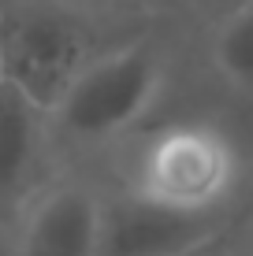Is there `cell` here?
Masks as SVG:
<instances>
[{
	"instance_id": "6da1fadb",
	"label": "cell",
	"mask_w": 253,
	"mask_h": 256,
	"mask_svg": "<svg viewBox=\"0 0 253 256\" xmlns=\"http://www.w3.org/2000/svg\"><path fill=\"white\" fill-rule=\"evenodd\" d=\"M168 86V60L153 38L101 48L49 112V134L71 145H108L156 108Z\"/></svg>"
},
{
	"instance_id": "7a4b0ae2",
	"label": "cell",
	"mask_w": 253,
	"mask_h": 256,
	"mask_svg": "<svg viewBox=\"0 0 253 256\" xmlns=\"http://www.w3.org/2000/svg\"><path fill=\"white\" fill-rule=\"evenodd\" d=\"M242 182V152L227 130L205 119L164 122L142 138L127 167V190L179 212H227Z\"/></svg>"
},
{
	"instance_id": "3957f363",
	"label": "cell",
	"mask_w": 253,
	"mask_h": 256,
	"mask_svg": "<svg viewBox=\"0 0 253 256\" xmlns=\"http://www.w3.org/2000/svg\"><path fill=\"white\" fill-rule=\"evenodd\" d=\"M104 15L78 12L60 0H0V74L41 112L64 96L75 74L97 56Z\"/></svg>"
},
{
	"instance_id": "277c9868",
	"label": "cell",
	"mask_w": 253,
	"mask_h": 256,
	"mask_svg": "<svg viewBox=\"0 0 253 256\" xmlns=\"http://www.w3.org/2000/svg\"><path fill=\"white\" fill-rule=\"evenodd\" d=\"M227 230V212H179L123 190L101 197L97 256H194Z\"/></svg>"
},
{
	"instance_id": "5b68a950",
	"label": "cell",
	"mask_w": 253,
	"mask_h": 256,
	"mask_svg": "<svg viewBox=\"0 0 253 256\" xmlns=\"http://www.w3.org/2000/svg\"><path fill=\"white\" fill-rule=\"evenodd\" d=\"M101 197L82 182H56L30 197L15 256H97Z\"/></svg>"
},
{
	"instance_id": "8992f818",
	"label": "cell",
	"mask_w": 253,
	"mask_h": 256,
	"mask_svg": "<svg viewBox=\"0 0 253 256\" xmlns=\"http://www.w3.org/2000/svg\"><path fill=\"white\" fill-rule=\"evenodd\" d=\"M49 138V116L12 82H0V208H19L30 197Z\"/></svg>"
},
{
	"instance_id": "52a82bcc",
	"label": "cell",
	"mask_w": 253,
	"mask_h": 256,
	"mask_svg": "<svg viewBox=\"0 0 253 256\" xmlns=\"http://www.w3.org/2000/svg\"><path fill=\"white\" fill-rule=\"evenodd\" d=\"M208 60L223 82L253 93V0H242L223 15H216Z\"/></svg>"
},
{
	"instance_id": "ba28073f",
	"label": "cell",
	"mask_w": 253,
	"mask_h": 256,
	"mask_svg": "<svg viewBox=\"0 0 253 256\" xmlns=\"http://www.w3.org/2000/svg\"><path fill=\"white\" fill-rule=\"evenodd\" d=\"M60 4L78 8V12H93V15H116V12H123V8L142 4V0H60Z\"/></svg>"
},
{
	"instance_id": "9c48e42d",
	"label": "cell",
	"mask_w": 253,
	"mask_h": 256,
	"mask_svg": "<svg viewBox=\"0 0 253 256\" xmlns=\"http://www.w3.org/2000/svg\"><path fill=\"white\" fill-rule=\"evenodd\" d=\"M194 4H201L205 12H212V15H223V12H227V8L242 4V0H194Z\"/></svg>"
},
{
	"instance_id": "30bf717a",
	"label": "cell",
	"mask_w": 253,
	"mask_h": 256,
	"mask_svg": "<svg viewBox=\"0 0 253 256\" xmlns=\"http://www.w3.org/2000/svg\"><path fill=\"white\" fill-rule=\"evenodd\" d=\"M234 256H253V219L246 223V230H242V242H238V252Z\"/></svg>"
},
{
	"instance_id": "8fae6325",
	"label": "cell",
	"mask_w": 253,
	"mask_h": 256,
	"mask_svg": "<svg viewBox=\"0 0 253 256\" xmlns=\"http://www.w3.org/2000/svg\"><path fill=\"white\" fill-rule=\"evenodd\" d=\"M194 256H208V249H205V252H194Z\"/></svg>"
},
{
	"instance_id": "7c38bea8",
	"label": "cell",
	"mask_w": 253,
	"mask_h": 256,
	"mask_svg": "<svg viewBox=\"0 0 253 256\" xmlns=\"http://www.w3.org/2000/svg\"><path fill=\"white\" fill-rule=\"evenodd\" d=\"M0 82H4V74H0Z\"/></svg>"
}]
</instances>
